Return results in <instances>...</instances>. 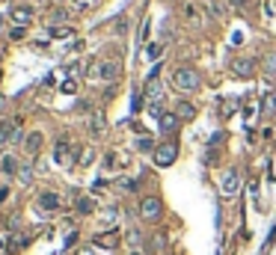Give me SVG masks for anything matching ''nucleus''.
<instances>
[{"label":"nucleus","instance_id":"f257e3e1","mask_svg":"<svg viewBox=\"0 0 276 255\" xmlns=\"http://www.w3.org/2000/svg\"><path fill=\"white\" fill-rule=\"evenodd\" d=\"M119 74H122V66L116 60H98V63L89 66V77H92V80H107V83H113V80H119Z\"/></svg>","mask_w":276,"mask_h":255},{"label":"nucleus","instance_id":"f03ea898","mask_svg":"<svg viewBox=\"0 0 276 255\" xmlns=\"http://www.w3.org/2000/svg\"><path fill=\"white\" fill-rule=\"evenodd\" d=\"M173 86L175 89H181V92H193V89H199V71L190 66H181L173 71Z\"/></svg>","mask_w":276,"mask_h":255},{"label":"nucleus","instance_id":"7ed1b4c3","mask_svg":"<svg viewBox=\"0 0 276 255\" xmlns=\"http://www.w3.org/2000/svg\"><path fill=\"white\" fill-rule=\"evenodd\" d=\"M175 157H178V146L175 143H160L155 149V163L157 166H173Z\"/></svg>","mask_w":276,"mask_h":255},{"label":"nucleus","instance_id":"20e7f679","mask_svg":"<svg viewBox=\"0 0 276 255\" xmlns=\"http://www.w3.org/2000/svg\"><path fill=\"white\" fill-rule=\"evenodd\" d=\"M160 214H163V205H160V199H155V196H146V199L140 202V217H143V220H160Z\"/></svg>","mask_w":276,"mask_h":255},{"label":"nucleus","instance_id":"39448f33","mask_svg":"<svg viewBox=\"0 0 276 255\" xmlns=\"http://www.w3.org/2000/svg\"><path fill=\"white\" fill-rule=\"evenodd\" d=\"M220 187H223V196H235L238 187H241V175H238V169H226L223 178H220Z\"/></svg>","mask_w":276,"mask_h":255},{"label":"nucleus","instance_id":"423d86ee","mask_svg":"<svg viewBox=\"0 0 276 255\" xmlns=\"http://www.w3.org/2000/svg\"><path fill=\"white\" fill-rule=\"evenodd\" d=\"M232 71H235V77H253L256 74V60L238 56V60H232Z\"/></svg>","mask_w":276,"mask_h":255},{"label":"nucleus","instance_id":"0eeeda50","mask_svg":"<svg viewBox=\"0 0 276 255\" xmlns=\"http://www.w3.org/2000/svg\"><path fill=\"white\" fill-rule=\"evenodd\" d=\"M92 246L95 249H116L119 246V235L116 232H101V235L92 238Z\"/></svg>","mask_w":276,"mask_h":255},{"label":"nucleus","instance_id":"6e6552de","mask_svg":"<svg viewBox=\"0 0 276 255\" xmlns=\"http://www.w3.org/2000/svg\"><path fill=\"white\" fill-rule=\"evenodd\" d=\"M89 131H92V136H101L104 131H107V119H104L101 110H92V116H89Z\"/></svg>","mask_w":276,"mask_h":255},{"label":"nucleus","instance_id":"1a4fd4ad","mask_svg":"<svg viewBox=\"0 0 276 255\" xmlns=\"http://www.w3.org/2000/svg\"><path fill=\"white\" fill-rule=\"evenodd\" d=\"M24 152L30 154V157H36V154L42 152V134H39V131L24 136Z\"/></svg>","mask_w":276,"mask_h":255},{"label":"nucleus","instance_id":"9d476101","mask_svg":"<svg viewBox=\"0 0 276 255\" xmlns=\"http://www.w3.org/2000/svg\"><path fill=\"white\" fill-rule=\"evenodd\" d=\"M53 160H57V163H69L71 160V143L69 139H60V143L53 146Z\"/></svg>","mask_w":276,"mask_h":255},{"label":"nucleus","instance_id":"9b49d317","mask_svg":"<svg viewBox=\"0 0 276 255\" xmlns=\"http://www.w3.org/2000/svg\"><path fill=\"white\" fill-rule=\"evenodd\" d=\"M9 18L15 21L18 27H24V24H30V21H33V9H30V6H15V9L9 12Z\"/></svg>","mask_w":276,"mask_h":255},{"label":"nucleus","instance_id":"f8f14e48","mask_svg":"<svg viewBox=\"0 0 276 255\" xmlns=\"http://www.w3.org/2000/svg\"><path fill=\"white\" fill-rule=\"evenodd\" d=\"M163 89H160V83H157V77H149V83H146V98H149V104H160V95Z\"/></svg>","mask_w":276,"mask_h":255},{"label":"nucleus","instance_id":"ddd939ff","mask_svg":"<svg viewBox=\"0 0 276 255\" xmlns=\"http://www.w3.org/2000/svg\"><path fill=\"white\" fill-rule=\"evenodd\" d=\"M74 211H77L80 217H89V214L95 211V202H92L89 196H77V199H74Z\"/></svg>","mask_w":276,"mask_h":255},{"label":"nucleus","instance_id":"4468645a","mask_svg":"<svg viewBox=\"0 0 276 255\" xmlns=\"http://www.w3.org/2000/svg\"><path fill=\"white\" fill-rule=\"evenodd\" d=\"M175 116H178V119H193V116H196V107L190 101H178L175 104Z\"/></svg>","mask_w":276,"mask_h":255},{"label":"nucleus","instance_id":"2eb2a0df","mask_svg":"<svg viewBox=\"0 0 276 255\" xmlns=\"http://www.w3.org/2000/svg\"><path fill=\"white\" fill-rule=\"evenodd\" d=\"M175 128H178V116H175V113H163V116H160V131H163V134H173Z\"/></svg>","mask_w":276,"mask_h":255},{"label":"nucleus","instance_id":"dca6fc26","mask_svg":"<svg viewBox=\"0 0 276 255\" xmlns=\"http://www.w3.org/2000/svg\"><path fill=\"white\" fill-rule=\"evenodd\" d=\"M39 205H42L45 211H57V208H60V196H57V193H42V196H39Z\"/></svg>","mask_w":276,"mask_h":255},{"label":"nucleus","instance_id":"f3484780","mask_svg":"<svg viewBox=\"0 0 276 255\" xmlns=\"http://www.w3.org/2000/svg\"><path fill=\"white\" fill-rule=\"evenodd\" d=\"M12 134H15V122H3V125H0V149H3L6 143H12Z\"/></svg>","mask_w":276,"mask_h":255},{"label":"nucleus","instance_id":"a211bd4d","mask_svg":"<svg viewBox=\"0 0 276 255\" xmlns=\"http://www.w3.org/2000/svg\"><path fill=\"white\" fill-rule=\"evenodd\" d=\"M0 169H3V175H15V172H18V160L12 157V154H9V157H3Z\"/></svg>","mask_w":276,"mask_h":255},{"label":"nucleus","instance_id":"6ab92c4d","mask_svg":"<svg viewBox=\"0 0 276 255\" xmlns=\"http://www.w3.org/2000/svg\"><path fill=\"white\" fill-rule=\"evenodd\" d=\"M160 53H163V45H160V42L146 45V60H160Z\"/></svg>","mask_w":276,"mask_h":255},{"label":"nucleus","instance_id":"aec40b11","mask_svg":"<svg viewBox=\"0 0 276 255\" xmlns=\"http://www.w3.org/2000/svg\"><path fill=\"white\" fill-rule=\"evenodd\" d=\"M264 74H267V77L276 74V53H267V56H264Z\"/></svg>","mask_w":276,"mask_h":255},{"label":"nucleus","instance_id":"412c9836","mask_svg":"<svg viewBox=\"0 0 276 255\" xmlns=\"http://www.w3.org/2000/svg\"><path fill=\"white\" fill-rule=\"evenodd\" d=\"M71 33H74L71 27H51V36H53V39H69Z\"/></svg>","mask_w":276,"mask_h":255},{"label":"nucleus","instance_id":"4be33fe9","mask_svg":"<svg viewBox=\"0 0 276 255\" xmlns=\"http://www.w3.org/2000/svg\"><path fill=\"white\" fill-rule=\"evenodd\" d=\"M184 15H187L190 21H193V24H196V21H202V15H199V9H196L193 3H187V6H184Z\"/></svg>","mask_w":276,"mask_h":255},{"label":"nucleus","instance_id":"5701e85b","mask_svg":"<svg viewBox=\"0 0 276 255\" xmlns=\"http://www.w3.org/2000/svg\"><path fill=\"white\" fill-rule=\"evenodd\" d=\"M92 160H95V152H92V149H84V154H77V163H84V166L92 163Z\"/></svg>","mask_w":276,"mask_h":255},{"label":"nucleus","instance_id":"b1692460","mask_svg":"<svg viewBox=\"0 0 276 255\" xmlns=\"http://www.w3.org/2000/svg\"><path fill=\"white\" fill-rule=\"evenodd\" d=\"M66 18H69V12H66V9H57V12H51V24L57 27V24H60V21H66Z\"/></svg>","mask_w":276,"mask_h":255},{"label":"nucleus","instance_id":"393cba45","mask_svg":"<svg viewBox=\"0 0 276 255\" xmlns=\"http://www.w3.org/2000/svg\"><path fill=\"white\" fill-rule=\"evenodd\" d=\"M119 187L131 193V190H137V181H134V178H119Z\"/></svg>","mask_w":276,"mask_h":255},{"label":"nucleus","instance_id":"a878e982","mask_svg":"<svg viewBox=\"0 0 276 255\" xmlns=\"http://www.w3.org/2000/svg\"><path fill=\"white\" fill-rule=\"evenodd\" d=\"M128 240H131V243H140V240H143V235H140L137 229H128Z\"/></svg>","mask_w":276,"mask_h":255},{"label":"nucleus","instance_id":"bb28decb","mask_svg":"<svg viewBox=\"0 0 276 255\" xmlns=\"http://www.w3.org/2000/svg\"><path fill=\"white\" fill-rule=\"evenodd\" d=\"M149 30H152V21H146V24H143V30H140V42H146V39H149Z\"/></svg>","mask_w":276,"mask_h":255},{"label":"nucleus","instance_id":"cd10ccee","mask_svg":"<svg viewBox=\"0 0 276 255\" xmlns=\"http://www.w3.org/2000/svg\"><path fill=\"white\" fill-rule=\"evenodd\" d=\"M125 27H128V18H116V33H125Z\"/></svg>","mask_w":276,"mask_h":255},{"label":"nucleus","instance_id":"c85d7f7f","mask_svg":"<svg viewBox=\"0 0 276 255\" xmlns=\"http://www.w3.org/2000/svg\"><path fill=\"white\" fill-rule=\"evenodd\" d=\"M232 110H235V101H226V107H220V113H223V116H229Z\"/></svg>","mask_w":276,"mask_h":255},{"label":"nucleus","instance_id":"c756f323","mask_svg":"<svg viewBox=\"0 0 276 255\" xmlns=\"http://www.w3.org/2000/svg\"><path fill=\"white\" fill-rule=\"evenodd\" d=\"M137 146L143 149V152H149V149H152V139H146V136H143V139H140Z\"/></svg>","mask_w":276,"mask_h":255},{"label":"nucleus","instance_id":"7c9ffc66","mask_svg":"<svg viewBox=\"0 0 276 255\" xmlns=\"http://www.w3.org/2000/svg\"><path fill=\"white\" fill-rule=\"evenodd\" d=\"M74 89H77V83H74V80H66V83H63V92H74Z\"/></svg>","mask_w":276,"mask_h":255},{"label":"nucleus","instance_id":"2f4dec72","mask_svg":"<svg viewBox=\"0 0 276 255\" xmlns=\"http://www.w3.org/2000/svg\"><path fill=\"white\" fill-rule=\"evenodd\" d=\"M6 199H9V187H6V184H3V187H0V205L6 202Z\"/></svg>","mask_w":276,"mask_h":255},{"label":"nucleus","instance_id":"473e14b6","mask_svg":"<svg viewBox=\"0 0 276 255\" xmlns=\"http://www.w3.org/2000/svg\"><path fill=\"white\" fill-rule=\"evenodd\" d=\"M80 71H84V66H77V63H74V66H69V74H80Z\"/></svg>","mask_w":276,"mask_h":255},{"label":"nucleus","instance_id":"72a5a7b5","mask_svg":"<svg viewBox=\"0 0 276 255\" xmlns=\"http://www.w3.org/2000/svg\"><path fill=\"white\" fill-rule=\"evenodd\" d=\"M77 255H92V246H84V249H80Z\"/></svg>","mask_w":276,"mask_h":255},{"label":"nucleus","instance_id":"f704fd0d","mask_svg":"<svg viewBox=\"0 0 276 255\" xmlns=\"http://www.w3.org/2000/svg\"><path fill=\"white\" fill-rule=\"evenodd\" d=\"M0 110H6V98L3 95H0Z\"/></svg>","mask_w":276,"mask_h":255},{"label":"nucleus","instance_id":"c9c22d12","mask_svg":"<svg viewBox=\"0 0 276 255\" xmlns=\"http://www.w3.org/2000/svg\"><path fill=\"white\" fill-rule=\"evenodd\" d=\"M232 3H235V6H243V3H246V0H232Z\"/></svg>","mask_w":276,"mask_h":255},{"label":"nucleus","instance_id":"e433bc0d","mask_svg":"<svg viewBox=\"0 0 276 255\" xmlns=\"http://www.w3.org/2000/svg\"><path fill=\"white\" fill-rule=\"evenodd\" d=\"M128 255H143V252H140V249H131V252H128Z\"/></svg>","mask_w":276,"mask_h":255},{"label":"nucleus","instance_id":"4c0bfd02","mask_svg":"<svg viewBox=\"0 0 276 255\" xmlns=\"http://www.w3.org/2000/svg\"><path fill=\"white\" fill-rule=\"evenodd\" d=\"M74 3H80V6H84V0H74Z\"/></svg>","mask_w":276,"mask_h":255},{"label":"nucleus","instance_id":"58836bf2","mask_svg":"<svg viewBox=\"0 0 276 255\" xmlns=\"http://www.w3.org/2000/svg\"><path fill=\"white\" fill-rule=\"evenodd\" d=\"M208 3H214V0H208Z\"/></svg>","mask_w":276,"mask_h":255}]
</instances>
